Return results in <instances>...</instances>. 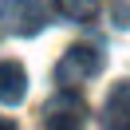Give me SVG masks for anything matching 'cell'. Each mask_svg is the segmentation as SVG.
Segmentation results:
<instances>
[{
    "label": "cell",
    "mask_w": 130,
    "mask_h": 130,
    "mask_svg": "<svg viewBox=\"0 0 130 130\" xmlns=\"http://www.w3.org/2000/svg\"><path fill=\"white\" fill-rule=\"evenodd\" d=\"M103 71V51L91 47V43H75L63 51V59L55 63V83L59 87H79V83L95 79Z\"/></svg>",
    "instance_id": "1"
},
{
    "label": "cell",
    "mask_w": 130,
    "mask_h": 130,
    "mask_svg": "<svg viewBox=\"0 0 130 130\" xmlns=\"http://www.w3.org/2000/svg\"><path fill=\"white\" fill-rule=\"evenodd\" d=\"M43 126L47 130H75V126H83V118H87V103H83L79 95H75V87H59L55 95L43 103Z\"/></svg>",
    "instance_id": "2"
},
{
    "label": "cell",
    "mask_w": 130,
    "mask_h": 130,
    "mask_svg": "<svg viewBox=\"0 0 130 130\" xmlns=\"http://www.w3.org/2000/svg\"><path fill=\"white\" fill-rule=\"evenodd\" d=\"M0 20L16 36H36L47 24V4L43 0H0Z\"/></svg>",
    "instance_id": "3"
},
{
    "label": "cell",
    "mask_w": 130,
    "mask_h": 130,
    "mask_svg": "<svg viewBox=\"0 0 130 130\" xmlns=\"http://www.w3.org/2000/svg\"><path fill=\"white\" fill-rule=\"evenodd\" d=\"M103 126L130 130V83H114L103 103Z\"/></svg>",
    "instance_id": "4"
},
{
    "label": "cell",
    "mask_w": 130,
    "mask_h": 130,
    "mask_svg": "<svg viewBox=\"0 0 130 130\" xmlns=\"http://www.w3.org/2000/svg\"><path fill=\"white\" fill-rule=\"evenodd\" d=\"M24 95H28V71L16 59H0V103L16 106Z\"/></svg>",
    "instance_id": "5"
},
{
    "label": "cell",
    "mask_w": 130,
    "mask_h": 130,
    "mask_svg": "<svg viewBox=\"0 0 130 130\" xmlns=\"http://www.w3.org/2000/svg\"><path fill=\"white\" fill-rule=\"evenodd\" d=\"M51 4H55L59 16L75 20V24H91L99 16V0H51Z\"/></svg>",
    "instance_id": "6"
}]
</instances>
